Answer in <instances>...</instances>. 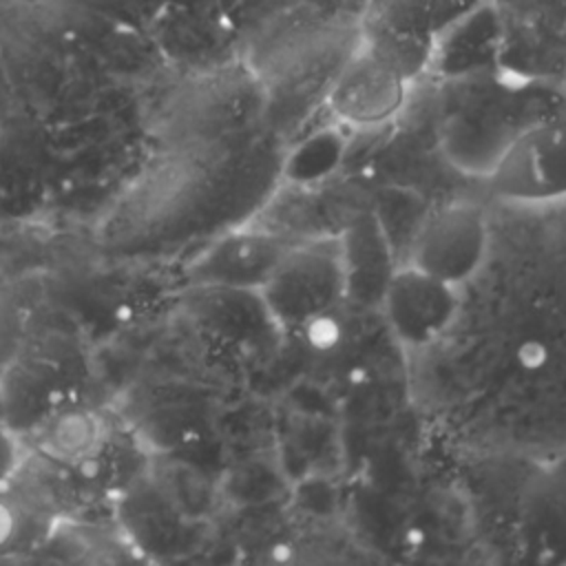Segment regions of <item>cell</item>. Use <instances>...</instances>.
<instances>
[{
	"label": "cell",
	"mask_w": 566,
	"mask_h": 566,
	"mask_svg": "<svg viewBox=\"0 0 566 566\" xmlns=\"http://www.w3.org/2000/svg\"><path fill=\"white\" fill-rule=\"evenodd\" d=\"M506 201L546 203L566 197V104L515 135L484 175Z\"/></svg>",
	"instance_id": "6"
},
{
	"label": "cell",
	"mask_w": 566,
	"mask_h": 566,
	"mask_svg": "<svg viewBox=\"0 0 566 566\" xmlns=\"http://www.w3.org/2000/svg\"><path fill=\"white\" fill-rule=\"evenodd\" d=\"M564 102H566V84H564Z\"/></svg>",
	"instance_id": "23"
},
{
	"label": "cell",
	"mask_w": 566,
	"mask_h": 566,
	"mask_svg": "<svg viewBox=\"0 0 566 566\" xmlns=\"http://www.w3.org/2000/svg\"><path fill=\"white\" fill-rule=\"evenodd\" d=\"M122 418L146 451H168L190 444L203 431L208 407L190 387L146 385L133 391Z\"/></svg>",
	"instance_id": "12"
},
{
	"label": "cell",
	"mask_w": 566,
	"mask_h": 566,
	"mask_svg": "<svg viewBox=\"0 0 566 566\" xmlns=\"http://www.w3.org/2000/svg\"><path fill=\"white\" fill-rule=\"evenodd\" d=\"M489 250V221L475 203H447L416 232L411 263L451 285H462L482 268Z\"/></svg>",
	"instance_id": "9"
},
{
	"label": "cell",
	"mask_w": 566,
	"mask_h": 566,
	"mask_svg": "<svg viewBox=\"0 0 566 566\" xmlns=\"http://www.w3.org/2000/svg\"><path fill=\"white\" fill-rule=\"evenodd\" d=\"M40 460L73 489L126 493L144 473L146 447L124 418L77 402L33 431Z\"/></svg>",
	"instance_id": "2"
},
{
	"label": "cell",
	"mask_w": 566,
	"mask_h": 566,
	"mask_svg": "<svg viewBox=\"0 0 566 566\" xmlns=\"http://www.w3.org/2000/svg\"><path fill=\"white\" fill-rule=\"evenodd\" d=\"M500 18V66L522 80L566 84V0H491Z\"/></svg>",
	"instance_id": "7"
},
{
	"label": "cell",
	"mask_w": 566,
	"mask_h": 566,
	"mask_svg": "<svg viewBox=\"0 0 566 566\" xmlns=\"http://www.w3.org/2000/svg\"><path fill=\"white\" fill-rule=\"evenodd\" d=\"M380 305L400 343L424 347L438 340L455 321L460 307L458 285L409 263L394 270Z\"/></svg>",
	"instance_id": "10"
},
{
	"label": "cell",
	"mask_w": 566,
	"mask_h": 566,
	"mask_svg": "<svg viewBox=\"0 0 566 566\" xmlns=\"http://www.w3.org/2000/svg\"><path fill=\"white\" fill-rule=\"evenodd\" d=\"M86 382L88 358L71 334H35L0 367V422L13 433H33L82 402Z\"/></svg>",
	"instance_id": "3"
},
{
	"label": "cell",
	"mask_w": 566,
	"mask_h": 566,
	"mask_svg": "<svg viewBox=\"0 0 566 566\" xmlns=\"http://www.w3.org/2000/svg\"><path fill=\"white\" fill-rule=\"evenodd\" d=\"M413 84L358 44L345 55L327 88V108L345 126L374 130L409 106Z\"/></svg>",
	"instance_id": "8"
},
{
	"label": "cell",
	"mask_w": 566,
	"mask_h": 566,
	"mask_svg": "<svg viewBox=\"0 0 566 566\" xmlns=\"http://www.w3.org/2000/svg\"><path fill=\"white\" fill-rule=\"evenodd\" d=\"M148 35L159 53L184 64L217 62L241 38L230 15L179 9H164Z\"/></svg>",
	"instance_id": "13"
},
{
	"label": "cell",
	"mask_w": 566,
	"mask_h": 566,
	"mask_svg": "<svg viewBox=\"0 0 566 566\" xmlns=\"http://www.w3.org/2000/svg\"><path fill=\"white\" fill-rule=\"evenodd\" d=\"M15 2H38V0H15Z\"/></svg>",
	"instance_id": "22"
},
{
	"label": "cell",
	"mask_w": 566,
	"mask_h": 566,
	"mask_svg": "<svg viewBox=\"0 0 566 566\" xmlns=\"http://www.w3.org/2000/svg\"><path fill=\"white\" fill-rule=\"evenodd\" d=\"M15 436L18 433L0 422V489L15 480L20 471V447Z\"/></svg>",
	"instance_id": "20"
},
{
	"label": "cell",
	"mask_w": 566,
	"mask_h": 566,
	"mask_svg": "<svg viewBox=\"0 0 566 566\" xmlns=\"http://www.w3.org/2000/svg\"><path fill=\"white\" fill-rule=\"evenodd\" d=\"M290 243L268 230H234L203 248L186 268L192 287L261 292Z\"/></svg>",
	"instance_id": "11"
},
{
	"label": "cell",
	"mask_w": 566,
	"mask_h": 566,
	"mask_svg": "<svg viewBox=\"0 0 566 566\" xmlns=\"http://www.w3.org/2000/svg\"><path fill=\"white\" fill-rule=\"evenodd\" d=\"M164 9H179V11H195V13H223L230 15L219 0H161ZM232 18V15H230Z\"/></svg>",
	"instance_id": "21"
},
{
	"label": "cell",
	"mask_w": 566,
	"mask_h": 566,
	"mask_svg": "<svg viewBox=\"0 0 566 566\" xmlns=\"http://www.w3.org/2000/svg\"><path fill=\"white\" fill-rule=\"evenodd\" d=\"M343 150V139L336 130H321L296 146L290 157V177L296 181H314L332 172L338 164Z\"/></svg>",
	"instance_id": "19"
},
{
	"label": "cell",
	"mask_w": 566,
	"mask_h": 566,
	"mask_svg": "<svg viewBox=\"0 0 566 566\" xmlns=\"http://www.w3.org/2000/svg\"><path fill=\"white\" fill-rule=\"evenodd\" d=\"M268 316L283 327H312L345 301V272L338 243L290 245L261 287Z\"/></svg>",
	"instance_id": "5"
},
{
	"label": "cell",
	"mask_w": 566,
	"mask_h": 566,
	"mask_svg": "<svg viewBox=\"0 0 566 566\" xmlns=\"http://www.w3.org/2000/svg\"><path fill=\"white\" fill-rule=\"evenodd\" d=\"M564 104V86L502 69L438 77L440 142L455 166L486 175L520 130Z\"/></svg>",
	"instance_id": "1"
},
{
	"label": "cell",
	"mask_w": 566,
	"mask_h": 566,
	"mask_svg": "<svg viewBox=\"0 0 566 566\" xmlns=\"http://www.w3.org/2000/svg\"><path fill=\"white\" fill-rule=\"evenodd\" d=\"M497 69H502L500 18L493 2L482 0L440 33L431 73L438 77H453Z\"/></svg>",
	"instance_id": "14"
},
{
	"label": "cell",
	"mask_w": 566,
	"mask_h": 566,
	"mask_svg": "<svg viewBox=\"0 0 566 566\" xmlns=\"http://www.w3.org/2000/svg\"><path fill=\"white\" fill-rule=\"evenodd\" d=\"M44 515L35 497L27 491H15L13 480L0 489V553L27 548L35 535L44 531Z\"/></svg>",
	"instance_id": "17"
},
{
	"label": "cell",
	"mask_w": 566,
	"mask_h": 566,
	"mask_svg": "<svg viewBox=\"0 0 566 566\" xmlns=\"http://www.w3.org/2000/svg\"><path fill=\"white\" fill-rule=\"evenodd\" d=\"M522 546L535 562H566V469L535 480L522 506Z\"/></svg>",
	"instance_id": "16"
},
{
	"label": "cell",
	"mask_w": 566,
	"mask_h": 566,
	"mask_svg": "<svg viewBox=\"0 0 566 566\" xmlns=\"http://www.w3.org/2000/svg\"><path fill=\"white\" fill-rule=\"evenodd\" d=\"M345 298L358 305H380L382 292L394 274L389 245L380 221L374 214L358 217L338 241Z\"/></svg>",
	"instance_id": "15"
},
{
	"label": "cell",
	"mask_w": 566,
	"mask_h": 566,
	"mask_svg": "<svg viewBox=\"0 0 566 566\" xmlns=\"http://www.w3.org/2000/svg\"><path fill=\"white\" fill-rule=\"evenodd\" d=\"M69 2L108 22L111 27L146 33V35L150 33L155 20L164 11L161 0H69Z\"/></svg>",
	"instance_id": "18"
},
{
	"label": "cell",
	"mask_w": 566,
	"mask_h": 566,
	"mask_svg": "<svg viewBox=\"0 0 566 566\" xmlns=\"http://www.w3.org/2000/svg\"><path fill=\"white\" fill-rule=\"evenodd\" d=\"M482 0H367L358 44L409 84L431 75L440 33Z\"/></svg>",
	"instance_id": "4"
}]
</instances>
